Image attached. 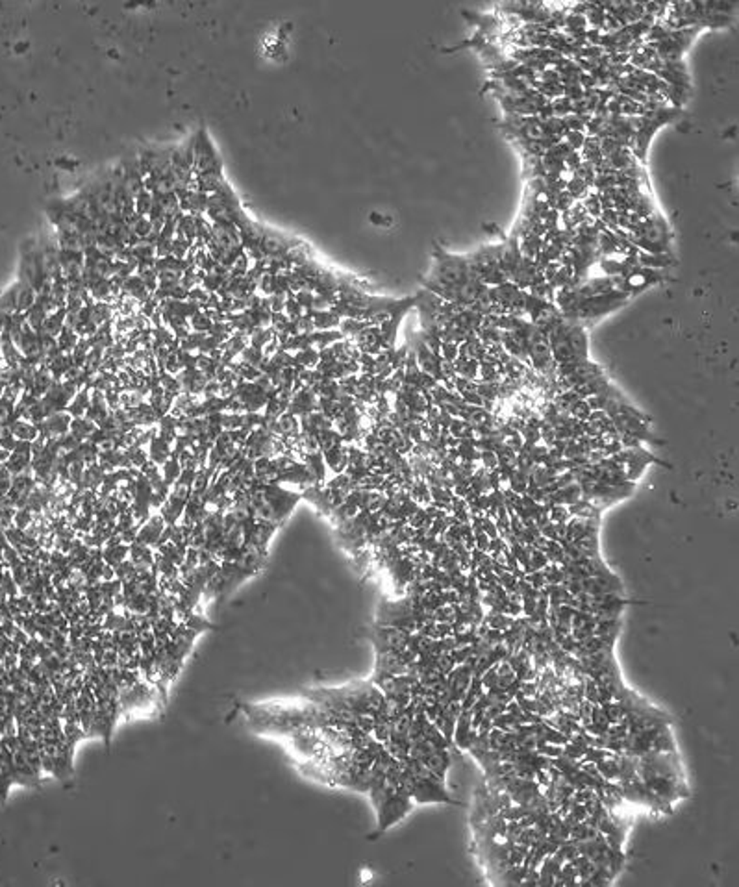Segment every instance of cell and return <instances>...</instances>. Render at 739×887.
<instances>
[{
	"instance_id": "1",
	"label": "cell",
	"mask_w": 739,
	"mask_h": 887,
	"mask_svg": "<svg viewBox=\"0 0 739 887\" xmlns=\"http://www.w3.org/2000/svg\"><path fill=\"white\" fill-rule=\"evenodd\" d=\"M239 712L245 717V724L257 735H269L282 740L302 728H317L337 724L340 721L330 710L306 696L296 698H276L267 702H246L239 704Z\"/></svg>"
},
{
	"instance_id": "2",
	"label": "cell",
	"mask_w": 739,
	"mask_h": 887,
	"mask_svg": "<svg viewBox=\"0 0 739 887\" xmlns=\"http://www.w3.org/2000/svg\"><path fill=\"white\" fill-rule=\"evenodd\" d=\"M302 696L330 710L340 723L352 726H358L360 715L378 717L386 704V695L372 680H354L341 687H306Z\"/></svg>"
},
{
	"instance_id": "3",
	"label": "cell",
	"mask_w": 739,
	"mask_h": 887,
	"mask_svg": "<svg viewBox=\"0 0 739 887\" xmlns=\"http://www.w3.org/2000/svg\"><path fill=\"white\" fill-rule=\"evenodd\" d=\"M634 771L669 808L690 797L678 752H646L643 756H634Z\"/></svg>"
},
{
	"instance_id": "4",
	"label": "cell",
	"mask_w": 739,
	"mask_h": 887,
	"mask_svg": "<svg viewBox=\"0 0 739 887\" xmlns=\"http://www.w3.org/2000/svg\"><path fill=\"white\" fill-rule=\"evenodd\" d=\"M434 248H436L434 263L432 267H430L428 276L422 280V285L432 295L439 296V298H443L447 302L450 291L458 287L460 284H463V282H467L469 278H472L471 263H469V257L467 256L449 254L447 250L439 247L438 243H434Z\"/></svg>"
},
{
	"instance_id": "5",
	"label": "cell",
	"mask_w": 739,
	"mask_h": 887,
	"mask_svg": "<svg viewBox=\"0 0 739 887\" xmlns=\"http://www.w3.org/2000/svg\"><path fill=\"white\" fill-rule=\"evenodd\" d=\"M547 341L550 346L554 365H567L589 360L587 358V334L584 324L562 317L547 330Z\"/></svg>"
},
{
	"instance_id": "6",
	"label": "cell",
	"mask_w": 739,
	"mask_h": 887,
	"mask_svg": "<svg viewBox=\"0 0 739 887\" xmlns=\"http://www.w3.org/2000/svg\"><path fill=\"white\" fill-rule=\"evenodd\" d=\"M371 641L374 650H395L404 652L410 646V634L399 626L378 625L372 628Z\"/></svg>"
},
{
	"instance_id": "7",
	"label": "cell",
	"mask_w": 739,
	"mask_h": 887,
	"mask_svg": "<svg viewBox=\"0 0 739 887\" xmlns=\"http://www.w3.org/2000/svg\"><path fill=\"white\" fill-rule=\"evenodd\" d=\"M10 474H21V472L32 469V443L28 441H17L15 449L10 452V458L2 465Z\"/></svg>"
},
{
	"instance_id": "8",
	"label": "cell",
	"mask_w": 739,
	"mask_h": 887,
	"mask_svg": "<svg viewBox=\"0 0 739 887\" xmlns=\"http://www.w3.org/2000/svg\"><path fill=\"white\" fill-rule=\"evenodd\" d=\"M165 520L164 517L159 513L156 515H150L145 522H143L139 528H137V534H136V543H141L145 547H150V548H156L158 547V541L161 534L165 530Z\"/></svg>"
},
{
	"instance_id": "9",
	"label": "cell",
	"mask_w": 739,
	"mask_h": 887,
	"mask_svg": "<svg viewBox=\"0 0 739 887\" xmlns=\"http://www.w3.org/2000/svg\"><path fill=\"white\" fill-rule=\"evenodd\" d=\"M421 761L434 772V774H436V776L441 778V780L445 782V774H447V771H449V767H450L449 749H436V751H430Z\"/></svg>"
},
{
	"instance_id": "10",
	"label": "cell",
	"mask_w": 739,
	"mask_h": 887,
	"mask_svg": "<svg viewBox=\"0 0 739 887\" xmlns=\"http://www.w3.org/2000/svg\"><path fill=\"white\" fill-rule=\"evenodd\" d=\"M148 445H150V447H148V460L154 461L156 465L161 467L165 461L169 460L170 456H173V449H175V447H173L169 441H165V439L159 438L158 433H154L152 439L148 441Z\"/></svg>"
},
{
	"instance_id": "11",
	"label": "cell",
	"mask_w": 739,
	"mask_h": 887,
	"mask_svg": "<svg viewBox=\"0 0 739 887\" xmlns=\"http://www.w3.org/2000/svg\"><path fill=\"white\" fill-rule=\"evenodd\" d=\"M17 293H19V282H15L10 289L0 295V332L4 330L10 315L17 312Z\"/></svg>"
},
{
	"instance_id": "12",
	"label": "cell",
	"mask_w": 739,
	"mask_h": 887,
	"mask_svg": "<svg viewBox=\"0 0 739 887\" xmlns=\"http://www.w3.org/2000/svg\"><path fill=\"white\" fill-rule=\"evenodd\" d=\"M128 552H130V545H126V543L106 545V548L102 550V561L110 565L111 569H116L117 565H121L122 561L128 559Z\"/></svg>"
},
{
	"instance_id": "13",
	"label": "cell",
	"mask_w": 739,
	"mask_h": 887,
	"mask_svg": "<svg viewBox=\"0 0 739 887\" xmlns=\"http://www.w3.org/2000/svg\"><path fill=\"white\" fill-rule=\"evenodd\" d=\"M10 430L17 441H28V443H32L33 439L39 435L38 424H33V422L26 421V419H17V421H13L10 424Z\"/></svg>"
},
{
	"instance_id": "14",
	"label": "cell",
	"mask_w": 739,
	"mask_h": 887,
	"mask_svg": "<svg viewBox=\"0 0 739 887\" xmlns=\"http://www.w3.org/2000/svg\"><path fill=\"white\" fill-rule=\"evenodd\" d=\"M8 458H10V450H6L0 447V465H4Z\"/></svg>"
}]
</instances>
